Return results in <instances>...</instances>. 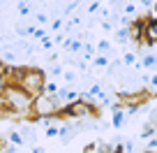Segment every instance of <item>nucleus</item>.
I'll return each instance as SVG.
<instances>
[{
    "instance_id": "nucleus-1",
    "label": "nucleus",
    "mask_w": 157,
    "mask_h": 153,
    "mask_svg": "<svg viewBox=\"0 0 157 153\" xmlns=\"http://www.w3.org/2000/svg\"><path fill=\"white\" fill-rule=\"evenodd\" d=\"M21 91L23 93H42V72H25L21 74Z\"/></svg>"
},
{
    "instance_id": "nucleus-6",
    "label": "nucleus",
    "mask_w": 157,
    "mask_h": 153,
    "mask_svg": "<svg viewBox=\"0 0 157 153\" xmlns=\"http://www.w3.org/2000/svg\"><path fill=\"white\" fill-rule=\"evenodd\" d=\"M88 93H90V95H95V98H97V95H102V88H99V86L95 84V86H90V88H88Z\"/></svg>"
},
{
    "instance_id": "nucleus-9",
    "label": "nucleus",
    "mask_w": 157,
    "mask_h": 153,
    "mask_svg": "<svg viewBox=\"0 0 157 153\" xmlns=\"http://www.w3.org/2000/svg\"><path fill=\"white\" fill-rule=\"evenodd\" d=\"M134 60H136V58H134V54H125V65H132Z\"/></svg>"
},
{
    "instance_id": "nucleus-5",
    "label": "nucleus",
    "mask_w": 157,
    "mask_h": 153,
    "mask_svg": "<svg viewBox=\"0 0 157 153\" xmlns=\"http://www.w3.org/2000/svg\"><path fill=\"white\" fill-rule=\"evenodd\" d=\"M113 125H118V128L123 125V114H120V111H116V114H113Z\"/></svg>"
},
{
    "instance_id": "nucleus-10",
    "label": "nucleus",
    "mask_w": 157,
    "mask_h": 153,
    "mask_svg": "<svg viewBox=\"0 0 157 153\" xmlns=\"http://www.w3.org/2000/svg\"><path fill=\"white\" fill-rule=\"evenodd\" d=\"M28 10H30V7L25 5V2H19V12H21V14H25V12H28Z\"/></svg>"
},
{
    "instance_id": "nucleus-13",
    "label": "nucleus",
    "mask_w": 157,
    "mask_h": 153,
    "mask_svg": "<svg viewBox=\"0 0 157 153\" xmlns=\"http://www.w3.org/2000/svg\"><path fill=\"white\" fill-rule=\"evenodd\" d=\"M0 44H2V37H0Z\"/></svg>"
},
{
    "instance_id": "nucleus-7",
    "label": "nucleus",
    "mask_w": 157,
    "mask_h": 153,
    "mask_svg": "<svg viewBox=\"0 0 157 153\" xmlns=\"http://www.w3.org/2000/svg\"><path fill=\"white\" fill-rule=\"evenodd\" d=\"M12 142L14 144H23V137H21L19 132H12Z\"/></svg>"
},
{
    "instance_id": "nucleus-4",
    "label": "nucleus",
    "mask_w": 157,
    "mask_h": 153,
    "mask_svg": "<svg viewBox=\"0 0 157 153\" xmlns=\"http://www.w3.org/2000/svg\"><path fill=\"white\" fill-rule=\"evenodd\" d=\"M88 111H90V107H88V104H81V102H76V104H72V107H69V114H72V116H78V119H81V116H86Z\"/></svg>"
},
{
    "instance_id": "nucleus-8",
    "label": "nucleus",
    "mask_w": 157,
    "mask_h": 153,
    "mask_svg": "<svg viewBox=\"0 0 157 153\" xmlns=\"http://www.w3.org/2000/svg\"><path fill=\"white\" fill-rule=\"evenodd\" d=\"M58 132H60V130L56 128V125H51V128L46 130V135H49V137H56V135H58Z\"/></svg>"
},
{
    "instance_id": "nucleus-12",
    "label": "nucleus",
    "mask_w": 157,
    "mask_h": 153,
    "mask_svg": "<svg viewBox=\"0 0 157 153\" xmlns=\"http://www.w3.org/2000/svg\"><path fill=\"white\" fill-rule=\"evenodd\" d=\"M35 19H37V21H39V23H44V21H46V14H44V12H39V14H37V16H35Z\"/></svg>"
},
{
    "instance_id": "nucleus-2",
    "label": "nucleus",
    "mask_w": 157,
    "mask_h": 153,
    "mask_svg": "<svg viewBox=\"0 0 157 153\" xmlns=\"http://www.w3.org/2000/svg\"><path fill=\"white\" fill-rule=\"evenodd\" d=\"M33 109L39 114V116H44V114H53L56 111V100L49 98V95H39V98L33 102Z\"/></svg>"
},
{
    "instance_id": "nucleus-3",
    "label": "nucleus",
    "mask_w": 157,
    "mask_h": 153,
    "mask_svg": "<svg viewBox=\"0 0 157 153\" xmlns=\"http://www.w3.org/2000/svg\"><path fill=\"white\" fill-rule=\"evenodd\" d=\"M7 100L12 102V107H14L16 111H21V109H25V107L30 104L28 95L21 93V91H16V88H10V91H7Z\"/></svg>"
},
{
    "instance_id": "nucleus-11",
    "label": "nucleus",
    "mask_w": 157,
    "mask_h": 153,
    "mask_svg": "<svg viewBox=\"0 0 157 153\" xmlns=\"http://www.w3.org/2000/svg\"><path fill=\"white\" fill-rule=\"evenodd\" d=\"M155 63H157V60L152 58V56H146V60H143V65H155Z\"/></svg>"
}]
</instances>
